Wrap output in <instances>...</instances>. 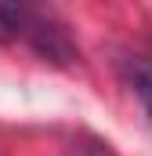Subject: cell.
Returning a JSON list of instances; mask_svg holds the SVG:
<instances>
[{
    "label": "cell",
    "mask_w": 152,
    "mask_h": 156,
    "mask_svg": "<svg viewBox=\"0 0 152 156\" xmlns=\"http://www.w3.org/2000/svg\"><path fill=\"white\" fill-rule=\"evenodd\" d=\"M22 33L29 37L33 51H36L43 62H58V66H65V62H73V58H76V44L69 40L65 26H58V22L43 18V15H33V18L26 15Z\"/></svg>",
    "instance_id": "6da1fadb"
},
{
    "label": "cell",
    "mask_w": 152,
    "mask_h": 156,
    "mask_svg": "<svg viewBox=\"0 0 152 156\" xmlns=\"http://www.w3.org/2000/svg\"><path fill=\"white\" fill-rule=\"evenodd\" d=\"M119 69H123L127 87L138 94L145 116L152 120V55H127V58L119 62Z\"/></svg>",
    "instance_id": "7a4b0ae2"
},
{
    "label": "cell",
    "mask_w": 152,
    "mask_h": 156,
    "mask_svg": "<svg viewBox=\"0 0 152 156\" xmlns=\"http://www.w3.org/2000/svg\"><path fill=\"white\" fill-rule=\"evenodd\" d=\"M22 26H26V11L15 4H0V44L22 37Z\"/></svg>",
    "instance_id": "3957f363"
}]
</instances>
